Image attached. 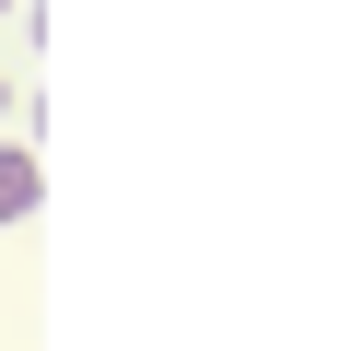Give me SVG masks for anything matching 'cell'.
Masks as SVG:
<instances>
[{
  "label": "cell",
  "instance_id": "7a4b0ae2",
  "mask_svg": "<svg viewBox=\"0 0 351 351\" xmlns=\"http://www.w3.org/2000/svg\"><path fill=\"white\" fill-rule=\"evenodd\" d=\"M0 106H12V82H0Z\"/></svg>",
  "mask_w": 351,
  "mask_h": 351
},
{
  "label": "cell",
  "instance_id": "6da1fadb",
  "mask_svg": "<svg viewBox=\"0 0 351 351\" xmlns=\"http://www.w3.org/2000/svg\"><path fill=\"white\" fill-rule=\"evenodd\" d=\"M36 188H47V176H36V152H0V234L36 211Z\"/></svg>",
  "mask_w": 351,
  "mask_h": 351
}]
</instances>
